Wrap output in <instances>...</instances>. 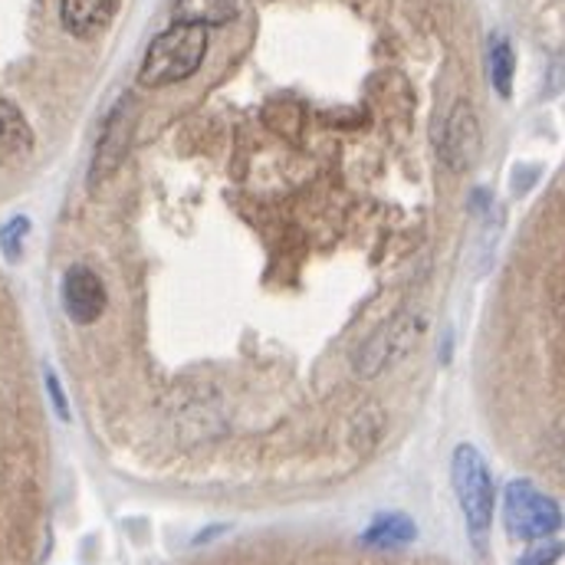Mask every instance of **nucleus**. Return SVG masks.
<instances>
[{"label":"nucleus","instance_id":"obj_13","mask_svg":"<svg viewBox=\"0 0 565 565\" xmlns=\"http://www.w3.org/2000/svg\"><path fill=\"white\" fill-rule=\"evenodd\" d=\"M26 227H30V221H26V217H13V221L0 231V247H3V254H7L10 260H17V257L23 254Z\"/></svg>","mask_w":565,"mask_h":565},{"label":"nucleus","instance_id":"obj_14","mask_svg":"<svg viewBox=\"0 0 565 565\" xmlns=\"http://www.w3.org/2000/svg\"><path fill=\"white\" fill-rule=\"evenodd\" d=\"M565 546L563 543H536V546H530L526 553H523V559L520 565H556V559L563 556Z\"/></svg>","mask_w":565,"mask_h":565},{"label":"nucleus","instance_id":"obj_3","mask_svg":"<svg viewBox=\"0 0 565 565\" xmlns=\"http://www.w3.org/2000/svg\"><path fill=\"white\" fill-rule=\"evenodd\" d=\"M503 523L513 540L543 543L563 530V510L536 483L513 480L503 493Z\"/></svg>","mask_w":565,"mask_h":565},{"label":"nucleus","instance_id":"obj_2","mask_svg":"<svg viewBox=\"0 0 565 565\" xmlns=\"http://www.w3.org/2000/svg\"><path fill=\"white\" fill-rule=\"evenodd\" d=\"M450 480H454V493H457V503H460L463 520H467L470 543L477 546V553H483L487 540H490V526H493L497 493H493L490 467H487L483 454L473 444H460L454 450V457H450Z\"/></svg>","mask_w":565,"mask_h":565},{"label":"nucleus","instance_id":"obj_9","mask_svg":"<svg viewBox=\"0 0 565 565\" xmlns=\"http://www.w3.org/2000/svg\"><path fill=\"white\" fill-rule=\"evenodd\" d=\"M30 148H33V132H30L23 113L13 103L0 99V164L26 158Z\"/></svg>","mask_w":565,"mask_h":565},{"label":"nucleus","instance_id":"obj_4","mask_svg":"<svg viewBox=\"0 0 565 565\" xmlns=\"http://www.w3.org/2000/svg\"><path fill=\"white\" fill-rule=\"evenodd\" d=\"M422 332L424 322L422 316H415V312H402V316L388 319L355 352V372L362 379H375L379 372H385L388 365H395L398 359H405L418 345Z\"/></svg>","mask_w":565,"mask_h":565},{"label":"nucleus","instance_id":"obj_10","mask_svg":"<svg viewBox=\"0 0 565 565\" xmlns=\"http://www.w3.org/2000/svg\"><path fill=\"white\" fill-rule=\"evenodd\" d=\"M415 536H418V526L412 523V516H405V513H382L365 530L362 543L375 546V550H398V546L415 543Z\"/></svg>","mask_w":565,"mask_h":565},{"label":"nucleus","instance_id":"obj_11","mask_svg":"<svg viewBox=\"0 0 565 565\" xmlns=\"http://www.w3.org/2000/svg\"><path fill=\"white\" fill-rule=\"evenodd\" d=\"M237 17V0H178L174 23H198V26H224Z\"/></svg>","mask_w":565,"mask_h":565},{"label":"nucleus","instance_id":"obj_5","mask_svg":"<svg viewBox=\"0 0 565 565\" xmlns=\"http://www.w3.org/2000/svg\"><path fill=\"white\" fill-rule=\"evenodd\" d=\"M480 122L477 113L470 109V103H457L444 122V136L437 141V154L450 171H470L480 158Z\"/></svg>","mask_w":565,"mask_h":565},{"label":"nucleus","instance_id":"obj_1","mask_svg":"<svg viewBox=\"0 0 565 565\" xmlns=\"http://www.w3.org/2000/svg\"><path fill=\"white\" fill-rule=\"evenodd\" d=\"M211 36L204 26L198 23H171L164 33H158L141 60L139 79L148 89H161V86H174L191 79L204 56H207Z\"/></svg>","mask_w":565,"mask_h":565},{"label":"nucleus","instance_id":"obj_15","mask_svg":"<svg viewBox=\"0 0 565 565\" xmlns=\"http://www.w3.org/2000/svg\"><path fill=\"white\" fill-rule=\"evenodd\" d=\"M46 388H50V395H53V402H56V415H60V418H70V415H66V398H63L60 382H56L53 372H46Z\"/></svg>","mask_w":565,"mask_h":565},{"label":"nucleus","instance_id":"obj_12","mask_svg":"<svg viewBox=\"0 0 565 565\" xmlns=\"http://www.w3.org/2000/svg\"><path fill=\"white\" fill-rule=\"evenodd\" d=\"M487 56H490V83H493V89L503 99H510V93H513V73H516V53H513L510 40L503 33H493Z\"/></svg>","mask_w":565,"mask_h":565},{"label":"nucleus","instance_id":"obj_6","mask_svg":"<svg viewBox=\"0 0 565 565\" xmlns=\"http://www.w3.org/2000/svg\"><path fill=\"white\" fill-rule=\"evenodd\" d=\"M106 286L86 264H76L63 277V306L76 326H89L106 312Z\"/></svg>","mask_w":565,"mask_h":565},{"label":"nucleus","instance_id":"obj_8","mask_svg":"<svg viewBox=\"0 0 565 565\" xmlns=\"http://www.w3.org/2000/svg\"><path fill=\"white\" fill-rule=\"evenodd\" d=\"M129 136H132V126H129V106L122 103L113 116H109V122H106V129H103V139L96 145V158H93V181H103V178H109L116 168H119V161L126 158V151H129Z\"/></svg>","mask_w":565,"mask_h":565},{"label":"nucleus","instance_id":"obj_7","mask_svg":"<svg viewBox=\"0 0 565 565\" xmlns=\"http://www.w3.org/2000/svg\"><path fill=\"white\" fill-rule=\"evenodd\" d=\"M122 0H60V20L76 40H93L116 20Z\"/></svg>","mask_w":565,"mask_h":565}]
</instances>
